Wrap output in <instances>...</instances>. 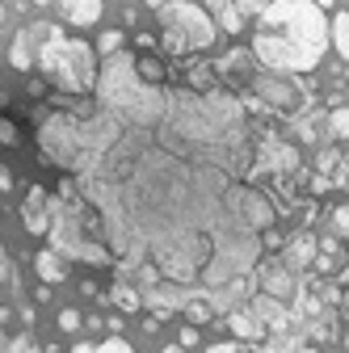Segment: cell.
<instances>
[{
    "label": "cell",
    "mask_w": 349,
    "mask_h": 353,
    "mask_svg": "<svg viewBox=\"0 0 349 353\" xmlns=\"http://www.w3.org/2000/svg\"><path fill=\"white\" fill-rule=\"evenodd\" d=\"M156 13H160V26H164L160 47L172 59L215 47V21H210V13L202 5H194V0H164Z\"/></svg>",
    "instance_id": "cell-4"
},
{
    "label": "cell",
    "mask_w": 349,
    "mask_h": 353,
    "mask_svg": "<svg viewBox=\"0 0 349 353\" xmlns=\"http://www.w3.org/2000/svg\"><path fill=\"white\" fill-rule=\"evenodd\" d=\"M47 30H51V21H34V26H26V30L13 38L9 63H13L17 72H34V51H38V42L47 38Z\"/></svg>",
    "instance_id": "cell-9"
},
{
    "label": "cell",
    "mask_w": 349,
    "mask_h": 353,
    "mask_svg": "<svg viewBox=\"0 0 349 353\" xmlns=\"http://www.w3.org/2000/svg\"><path fill=\"white\" fill-rule=\"evenodd\" d=\"M341 185H345V190H349V176H345V181H341Z\"/></svg>",
    "instance_id": "cell-44"
},
{
    "label": "cell",
    "mask_w": 349,
    "mask_h": 353,
    "mask_svg": "<svg viewBox=\"0 0 349 353\" xmlns=\"http://www.w3.org/2000/svg\"><path fill=\"white\" fill-rule=\"evenodd\" d=\"M97 353H130V345H126L118 332H110V341H106V345H97Z\"/></svg>",
    "instance_id": "cell-24"
},
{
    "label": "cell",
    "mask_w": 349,
    "mask_h": 353,
    "mask_svg": "<svg viewBox=\"0 0 349 353\" xmlns=\"http://www.w3.org/2000/svg\"><path fill=\"white\" fill-rule=\"evenodd\" d=\"M9 278V256H5V248H0V282ZM0 349H5V341H0Z\"/></svg>",
    "instance_id": "cell-31"
},
{
    "label": "cell",
    "mask_w": 349,
    "mask_h": 353,
    "mask_svg": "<svg viewBox=\"0 0 349 353\" xmlns=\"http://www.w3.org/2000/svg\"><path fill=\"white\" fill-rule=\"evenodd\" d=\"M282 261L295 274H308L312 261H316V236L312 232H295L290 240H282Z\"/></svg>",
    "instance_id": "cell-10"
},
{
    "label": "cell",
    "mask_w": 349,
    "mask_h": 353,
    "mask_svg": "<svg viewBox=\"0 0 349 353\" xmlns=\"http://www.w3.org/2000/svg\"><path fill=\"white\" fill-rule=\"evenodd\" d=\"M126 47V30H106L101 38H97V51L101 55H114V51H122Z\"/></svg>",
    "instance_id": "cell-18"
},
{
    "label": "cell",
    "mask_w": 349,
    "mask_h": 353,
    "mask_svg": "<svg viewBox=\"0 0 349 353\" xmlns=\"http://www.w3.org/2000/svg\"><path fill=\"white\" fill-rule=\"evenodd\" d=\"M51 202H55V194H47V185H30L26 206H21V223H26L30 236H47L51 232V219H55Z\"/></svg>",
    "instance_id": "cell-7"
},
{
    "label": "cell",
    "mask_w": 349,
    "mask_h": 353,
    "mask_svg": "<svg viewBox=\"0 0 349 353\" xmlns=\"http://www.w3.org/2000/svg\"><path fill=\"white\" fill-rule=\"evenodd\" d=\"M34 72L51 88L68 93V97H93L97 72H101L97 47L84 42V38H76V34H68L63 26H51L47 38H42L38 51H34Z\"/></svg>",
    "instance_id": "cell-2"
},
{
    "label": "cell",
    "mask_w": 349,
    "mask_h": 353,
    "mask_svg": "<svg viewBox=\"0 0 349 353\" xmlns=\"http://www.w3.org/2000/svg\"><path fill=\"white\" fill-rule=\"evenodd\" d=\"M341 164V156H337V148H324L320 156H316V172H332Z\"/></svg>",
    "instance_id": "cell-21"
},
{
    "label": "cell",
    "mask_w": 349,
    "mask_h": 353,
    "mask_svg": "<svg viewBox=\"0 0 349 353\" xmlns=\"http://www.w3.org/2000/svg\"><path fill=\"white\" fill-rule=\"evenodd\" d=\"M34 303H51V286H38L34 290Z\"/></svg>",
    "instance_id": "cell-32"
},
{
    "label": "cell",
    "mask_w": 349,
    "mask_h": 353,
    "mask_svg": "<svg viewBox=\"0 0 349 353\" xmlns=\"http://www.w3.org/2000/svg\"><path fill=\"white\" fill-rule=\"evenodd\" d=\"M248 88L266 101V110L270 114H295L299 105H308V93L299 88V80H282V72H274V68H266V72H248Z\"/></svg>",
    "instance_id": "cell-5"
},
{
    "label": "cell",
    "mask_w": 349,
    "mask_h": 353,
    "mask_svg": "<svg viewBox=\"0 0 349 353\" xmlns=\"http://www.w3.org/2000/svg\"><path fill=\"white\" fill-rule=\"evenodd\" d=\"M5 190H13V172L0 164V194H5Z\"/></svg>",
    "instance_id": "cell-29"
},
{
    "label": "cell",
    "mask_w": 349,
    "mask_h": 353,
    "mask_svg": "<svg viewBox=\"0 0 349 353\" xmlns=\"http://www.w3.org/2000/svg\"><path fill=\"white\" fill-rule=\"evenodd\" d=\"M252 5H257V0H240V9H252Z\"/></svg>",
    "instance_id": "cell-41"
},
{
    "label": "cell",
    "mask_w": 349,
    "mask_h": 353,
    "mask_svg": "<svg viewBox=\"0 0 349 353\" xmlns=\"http://www.w3.org/2000/svg\"><path fill=\"white\" fill-rule=\"evenodd\" d=\"M17 135H21V130H17V122L0 118V143H5V148H13V143H17Z\"/></svg>",
    "instance_id": "cell-22"
},
{
    "label": "cell",
    "mask_w": 349,
    "mask_h": 353,
    "mask_svg": "<svg viewBox=\"0 0 349 353\" xmlns=\"http://www.w3.org/2000/svg\"><path fill=\"white\" fill-rule=\"evenodd\" d=\"M130 63H135V76L148 80V84H164L168 80V68L160 59H152V55H130Z\"/></svg>",
    "instance_id": "cell-13"
},
{
    "label": "cell",
    "mask_w": 349,
    "mask_h": 353,
    "mask_svg": "<svg viewBox=\"0 0 349 353\" xmlns=\"http://www.w3.org/2000/svg\"><path fill=\"white\" fill-rule=\"evenodd\" d=\"M252 55L261 68L286 76H308L320 68L324 51L332 47L328 17L316 0H270L252 13Z\"/></svg>",
    "instance_id": "cell-1"
},
{
    "label": "cell",
    "mask_w": 349,
    "mask_h": 353,
    "mask_svg": "<svg viewBox=\"0 0 349 353\" xmlns=\"http://www.w3.org/2000/svg\"><path fill=\"white\" fill-rule=\"evenodd\" d=\"M328 38H332V47H337V55L349 63V13H337L332 21H328Z\"/></svg>",
    "instance_id": "cell-14"
},
{
    "label": "cell",
    "mask_w": 349,
    "mask_h": 353,
    "mask_svg": "<svg viewBox=\"0 0 349 353\" xmlns=\"http://www.w3.org/2000/svg\"><path fill=\"white\" fill-rule=\"evenodd\" d=\"M0 214H5V210H0Z\"/></svg>",
    "instance_id": "cell-45"
},
{
    "label": "cell",
    "mask_w": 349,
    "mask_h": 353,
    "mask_svg": "<svg viewBox=\"0 0 349 353\" xmlns=\"http://www.w3.org/2000/svg\"><path fill=\"white\" fill-rule=\"evenodd\" d=\"M316 5H320V9H332V5H337V0H316Z\"/></svg>",
    "instance_id": "cell-39"
},
{
    "label": "cell",
    "mask_w": 349,
    "mask_h": 353,
    "mask_svg": "<svg viewBox=\"0 0 349 353\" xmlns=\"http://www.w3.org/2000/svg\"><path fill=\"white\" fill-rule=\"evenodd\" d=\"M59 9L72 30H89L101 21V0H59Z\"/></svg>",
    "instance_id": "cell-11"
},
{
    "label": "cell",
    "mask_w": 349,
    "mask_h": 353,
    "mask_svg": "<svg viewBox=\"0 0 349 353\" xmlns=\"http://www.w3.org/2000/svg\"><path fill=\"white\" fill-rule=\"evenodd\" d=\"M114 307H118V312H139V307H143V299H139V290H130V286H114L110 294H106Z\"/></svg>",
    "instance_id": "cell-17"
},
{
    "label": "cell",
    "mask_w": 349,
    "mask_h": 353,
    "mask_svg": "<svg viewBox=\"0 0 349 353\" xmlns=\"http://www.w3.org/2000/svg\"><path fill=\"white\" fill-rule=\"evenodd\" d=\"M34 270H38V278H42V282H68V261H63L55 248L34 252Z\"/></svg>",
    "instance_id": "cell-12"
},
{
    "label": "cell",
    "mask_w": 349,
    "mask_h": 353,
    "mask_svg": "<svg viewBox=\"0 0 349 353\" xmlns=\"http://www.w3.org/2000/svg\"><path fill=\"white\" fill-rule=\"evenodd\" d=\"M303 181H308V194H316V198L328 194V190L337 185V181H332V172H312V176H303Z\"/></svg>",
    "instance_id": "cell-20"
},
{
    "label": "cell",
    "mask_w": 349,
    "mask_h": 353,
    "mask_svg": "<svg viewBox=\"0 0 349 353\" xmlns=\"http://www.w3.org/2000/svg\"><path fill=\"white\" fill-rule=\"evenodd\" d=\"M228 328H232V336L236 341H248V345H266V336H270V328H266V320H261L257 312H252V303H236V307H228Z\"/></svg>",
    "instance_id": "cell-8"
},
{
    "label": "cell",
    "mask_w": 349,
    "mask_h": 353,
    "mask_svg": "<svg viewBox=\"0 0 349 353\" xmlns=\"http://www.w3.org/2000/svg\"><path fill=\"white\" fill-rule=\"evenodd\" d=\"M160 353H190V349H186V345H181V341H172V345H164V349H160Z\"/></svg>",
    "instance_id": "cell-35"
},
{
    "label": "cell",
    "mask_w": 349,
    "mask_h": 353,
    "mask_svg": "<svg viewBox=\"0 0 349 353\" xmlns=\"http://www.w3.org/2000/svg\"><path fill=\"white\" fill-rule=\"evenodd\" d=\"M328 214H332V223H337V232H341V236H349V202H345V206H332Z\"/></svg>",
    "instance_id": "cell-23"
},
{
    "label": "cell",
    "mask_w": 349,
    "mask_h": 353,
    "mask_svg": "<svg viewBox=\"0 0 349 353\" xmlns=\"http://www.w3.org/2000/svg\"><path fill=\"white\" fill-rule=\"evenodd\" d=\"M252 274H257V290H266V294H274V299H282V303H290V307L303 299V274H295L282 256L257 261Z\"/></svg>",
    "instance_id": "cell-6"
},
{
    "label": "cell",
    "mask_w": 349,
    "mask_h": 353,
    "mask_svg": "<svg viewBox=\"0 0 349 353\" xmlns=\"http://www.w3.org/2000/svg\"><path fill=\"white\" fill-rule=\"evenodd\" d=\"M345 353H349V349H345Z\"/></svg>",
    "instance_id": "cell-46"
},
{
    "label": "cell",
    "mask_w": 349,
    "mask_h": 353,
    "mask_svg": "<svg viewBox=\"0 0 349 353\" xmlns=\"http://www.w3.org/2000/svg\"><path fill=\"white\" fill-rule=\"evenodd\" d=\"M55 219H51V244L63 261H84V265H114V252L101 236V214L97 206L84 198H55L51 202Z\"/></svg>",
    "instance_id": "cell-3"
},
{
    "label": "cell",
    "mask_w": 349,
    "mask_h": 353,
    "mask_svg": "<svg viewBox=\"0 0 349 353\" xmlns=\"http://www.w3.org/2000/svg\"><path fill=\"white\" fill-rule=\"evenodd\" d=\"M337 282H341V290L349 286V265H341V270H337Z\"/></svg>",
    "instance_id": "cell-36"
},
{
    "label": "cell",
    "mask_w": 349,
    "mask_h": 353,
    "mask_svg": "<svg viewBox=\"0 0 349 353\" xmlns=\"http://www.w3.org/2000/svg\"><path fill=\"white\" fill-rule=\"evenodd\" d=\"M337 303H341V316H345V320H349V286H345V290H341V299H337Z\"/></svg>",
    "instance_id": "cell-33"
},
{
    "label": "cell",
    "mask_w": 349,
    "mask_h": 353,
    "mask_svg": "<svg viewBox=\"0 0 349 353\" xmlns=\"http://www.w3.org/2000/svg\"><path fill=\"white\" fill-rule=\"evenodd\" d=\"M295 353H320V349H316V345H299Z\"/></svg>",
    "instance_id": "cell-38"
},
{
    "label": "cell",
    "mask_w": 349,
    "mask_h": 353,
    "mask_svg": "<svg viewBox=\"0 0 349 353\" xmlns=\"http://www.w3.org/2000/svg\"><path fill=\"white\" fill-rule=\"evenodd\" d=\"M341 172H345V176H349V156H345V160H341Z\"/></svg>",
    "instance_id": "cell-40"
},
{
    "label": "cell",
    "mask_w": 349,
    "mask_h": 353,
    "mask_svg": "<svg viewBox=\"0 0 349 353\" xmlns=\"http://www.w3.org/2000/svg\"><path fill=\"white\" fill-rule=\"evenodd\" d=\"M177 341H181V345H186V349H194V345H198V324H186V328H181V336H177Z\"/></svg>",
    "instance_id": "cell-26"
},
{
    "label": "cell",
    "mask_w": 349,
    "mask_h": 353,
    "mask_svg": "<svg viewBox=\"0 0 349 353\" xmlns=\"http://www.w3.org/2000/svg\"><path fill=\"white\" fill-rule=\"evenodd\" d=\"M316 248H320V252H328V256H337V252H341V244H337V236H328V240H320Z\"/></svg>",
    "instance_id": "cell-27"
},
{
    "label": "cell",
    "mask_w": 349,
    "mask_h": 353,
    "mask_svg": "<svg viewBox=\"0 0 349 353\" xmlns=\"http://www.w3.org/2000/svg\"><path fill=\"white\" fill-rule=\"evenodd\" d=\"M72 353H97V345H76Z\"/></svg>",
    "instance_id": "cell-37"
},
{
    "label": "cell",
    "mask_w": 349,
    "mask_h": 353,
    "mask_svg": "<svg viewBox=\"0 0 349 353\" xmlns=\"http://www.w3.org/2000/svg\"><path fill=\"white\" fill-rule=\"evenodd\" d=\"M26 88H30V97H42V93H47V80H30Z\"/></svg>",
    "instance_id": "cell-30"
},
{
    "label": "cell",
    "mask_w": 349,
    "mask_h": 353,
    "mask_svg": "<svg viewBox=\"0 0 349 353\" xmlns=\"http://www.w3.org/2000/svg\"><path fill=\"white\" fill-rule=\"evenodd\" d=\"M206 353H248L244 345H236V341H219V345H210Z\"/></svg>",
    "instance_id": "cell-25"
},
{
    "label": "cell",
    "mask_w": 349,
    "mask_h": 353,
    "mask_svg": "<svg viewBox=\"0 0 349 353\" xmlns=\"http://www.w3.org/2000/svg\"><path fill=\"white\" fill-rule=\"evenodd\" d=\"M219 84V72H215L210 59H194L190 63V88H215Z\"/></svg>",
    "instance_id": "cell-15"
},
{
    "label": "cell",
    "mask_w": 349,
    "mask_h": 353,
    "mask_svg": "<svg viewBox=\"0 0 349 353\" xmlns=\"http://www.w3.org/2000/svg\"><path fill=\"white\" fill-rule=\"evenodd\" d=\"M328 139H349V105H332V114H324Z\"/></svg>",
    "instance_id": "cell-16"
},
{
    "label": "cell",
    "mask_w": 349,
    "mask_h": 353,
    "mask_svg": "<svg viewBox=\"0 0 349 353\" xmlns=\"http://www.w3.org/2000/svg\"><path fill=\"white\" fill-rule=\"evenodd\" d=\"M0 26H5V5H0Z\"/></svg>",
    "instance_id": "cell-42"
},
{
    "label": "cell",
    "mask_w": 349,
    "mask_h": 353,
    "mask_svg": "<svg viewBox=\"0 0 349 353\" xmlns=\"http://www.w3.org/2000/svg\"><path fill=\"white\" fill-rule=\"evenodd\" d=\"M143 332H148V336H156V332H160V320H156V316H152V320H143Z\"/></svg>",
    "instance_id": "cell-34"
},
{
    "label": "cell",
    "mask_w": 349,
    "mask_h": 353,
    "mask_svg": "<svg viewBox=\"0 0 349 353\" xmlns=\"http://www.w3.org/2000/svg\"><path fill=\"white\" fill-rule=\"evenodd\" d=\"M34 5H51V0H34Z\"/></svg>",
    "instance_id": "cell-43"
},
{
    "label": "cell",
    "mask_w": 349,
    "mask_h": 353,
    "mask_svg": "<svg viewBox=\"0 0 349 353\" xmlns=\"http://www.w3.org/2000/svg\"><path fill=\"white\" fill-rule=\"evenodd\" d=\"M55 324H59V332H80V324H84V316L76 312V307H63V312L55 316Z\"/></svg>",
    "instance_id": "cell-19"
},
{
    "label": "cell",
    "mask_w": 349,
    "mask_h": 353,
    "mask_svg": "<svg viewBox=\"0 0 349 353\" xmlns=\"http://www.w3.org/2000/svg\"><path fill=\"white\" fill-rule=\"evenodd\" d=\"M135 47H139V51H152V47H156V38L143 30V34H135Z\"/></svg>",
    "instance_id": "cell-28"
}]
</instances>
